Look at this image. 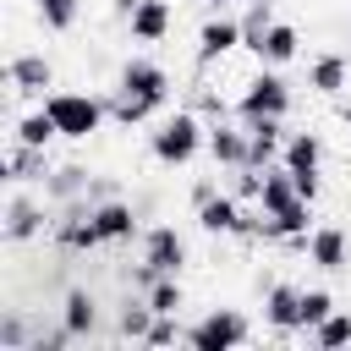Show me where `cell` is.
<instances>
[{"mask_svg": "<svg viewBox=\"0 0 351 351\" xmlns=\"http://www.w3.org/2000/svg\"><path fill=\"white\" fill-rule=\"evenodd\" d=\"M203 148H208V121H203L192 104L159 115V126L148 132V154H154V165H165V170H186Z\"/></svg>", "mask_w": 351, "mask_h": 351, "instance_id": "6da1fadb", "label": "cell"}, {"mask_svg": "<svg viewBox=\"0 0 351 351\" xmlns=\"http://www.w3.org/2000/svg\"><path fill=\"white\" fill-rule=\"evenodd\" d=\"M38 104L55 115V126H60L66 143H88V137L110 121V104H104L99 93H82V88H55V93H44Z\"/></svg>", "mask_w": 351, "mask_h": 351, "instance_id": "7a4b0ae2", "label": "cell"}, {"mask_svg": "<svg viewBox=\"0 0 351 351\" xmlns=\"http://www.w3.org/2000/svg\"><path fill=\"white\" fill-rule=\"evenodd\" d=\"M115 93L143 99V104H154V110L165 115V110H170L176 82H170V71H165L159 60H148V55H126V60H121V71H115Z\"/></svg>", "mask_w": 351, "mask_h": 351, "instance_id": "3957f363", "label": "cell"}, {"mask_svg": "<svg viewBox=\"0 0 351 351\" xmlns=\"http://www.w3.org/2000/svg\"><path fill=\"white\" fill-rule=\"evenodd\" d=\"M291 104H296V93H291V82H285V71L280 66H258V77L241 88V99H236V121H258V115H291Z\"/></svg>", "mask_w": 351, "mask_h": 351, "instance_id": "277c9868", "label": "cell"}, {"mask_svg": "<svg viewBox=\"0 0 351 351\" xmlns=\"http://www.w3.org/2000/svg\"><path fill=\"white\" fill-rule=\"evenodd\" d=\"M252 340V324L241 307H208L197 324H186V346L192 351H236Z\"/></svg>", "mask_w": 351, "mask_h": 351, "instance_id": "5b68a950", "label": "cell"}, {"mask_svg": "<svg viewBox=\"0 0 351 351\" xmlns=\"http://www.w3.org/2000/svg\"><path fill=\"white\" fill-rule=\"evenodd\" d=\"M280 165L291 170L296 192L307 203H318V186H324V137L318 132H291L285 148H280Z\"/></svg>", "mask_w": 351, "mask_h": 351, "instance_id": "8992f818", "label": "cell"}, {"mask_svg": "<svg viewBox=\"0 0 351 351\" xmlns=\"http://www.w3.org/2000/svg\"><path fill=\"white\" fill-rule=\"evenodd\" d=\"M49 208H55L49 197L38 203L33 192L11 186V197H5V208H0V219H5V225H0V230H5V241H11V247H27V241H38V236L55 225V214H49Z\"/></svg>", "mask_w": 351, "mask_h": 351, "instance_id": "52a82bcc", "label": "cell"}, {"mask_svg": "<svg viewBox=\"0 0 351 351\" xmlns=\"http://www.w3.org/2000/svg\"><path fill=\"white\" fill-rule=\"evenodd\" d=\"M44 197L60 208V203H99V197H115V186L110 181H99V176H88V165H55L49 176H44Z\"/></svg>", "mask_w": 351, "mask_h": 351, "instance_id": "ba28073f", "label": "cell"}, {"mask_svg": "<svg viewBox=\"0 0 351 351\" xmlns=\"http://www.w3.org/2000/svg\"><path fill=\"white\" fill-rule=\"evenodd\" d=\"M247 38H241V16H230V11H208L203 16V27H197V66L208 71V66H219L225 55H236Z\"/></svg>", "mask_w": 351, "mask_h": 351, "instance_id": "9c48e42d", "label": "cell"}, {"mask_svg": "<svg viewBox=\"0 0 351 351\" xmlns=\"http://www.w3.org/2000/svg\"><path fill=\"white\" fill-rule=\"evenodd\" d=\"M5 82H11L16 99H44V93H55V66H49V55L22 49V55L5 60Z\"/></svg>", "mask_w": 351, "mask_h": 351, "instance_id": "30bf717a", "label": "cell"}, {"mask_svg": "<svg viewBox=\"0 0 351 351\" xmlns=\"http://www.w3.org/2000/svg\"><path fill=\"white\" fill-rule=\"evenodd\" d=\"M93 230L104 247H126V241H143V219L126 197H99L93 203Z\"/></svg>", "mask_w": 351, "mask_h": 351, "instance_id": "8fae6325", "label": "cell"}, {"mask_svg": "<svg viewBox=\"0 0 351 351\" xmlns=\"http://www.w3.org/2000/svg\"><path fill=\"white\" fill-rule=\"evenodd\" d=\"M263 324L280 340L302 335V285L296 280H269V291H263Z\"/></svg>", "mask_w": 351, "mask_h": 351, "instance_id": "7c38bea8", "label": "cell"}, {"mask_svg": "<svg viewBox=\"0 0 351 351\" xmlns=\"http://www.w3.org/2000/svg\"><path fill=\"white\" fill-rule=\"evenodd\" d=\"M143 263L154 274H181L186 269V236L176 225H148L143 230Z\"/></svg>", "mask_w": 351, "mask_h": 351, "instance_id": "4fadbf2b", "label": "cell"}, {"mask_svg": "<svg viewBox=\"0 0 351 351\" xmlns=\"http://www.w3.org/2000/svg\"><path fill=\"white\" fill-rule=\"evenodd\" d=\"M60 324L71 329V340H99V335H104V307H99V296H93L88 285H71V291L60 296Z\"/></svg>", "mask_w": 351, "mask_h": 351, "instance_id": "5bb4252c", "label": "cell"}, {"mask_svg": "<svg viewBox=\"0 0 351 351\" xmlns=\"http://www.w3.org/2000/svg\"><path fill=\"white\" fill-rule=\"evenodd\" d=\"M307 263H313L318 274L351 269V236H346L340 225H313V230H307Z\"/></svg>", "mask_w": 351, "mask_h": 351, "instance_id": "9a60e30c", "label": "cell"}, {"mask_svg": "<svg viewBox=\"0 0 351 351\" xmlns=\"http://www.w3.org/2000/svg\"><path fill=\"white\" fill-rule=\"evenodd\" d=\"M208 159H214V170H241L247 165V121L236 126V121H208V148H203Z\"/></svg>", "mask_w": 351, "mask_h": 351, "instance_id": "2e32d148", "label": "cell"}, {"mask_svg": "<svg viewBox=\"0 0 351 351\" xmlns=\"http://www.w3.org/2000/svg\"><path fill=\"white\" fill-rule=\"evenodd\" d=\"M285 121L280 115H258V121H247V165L252 170H269V165H280V148H285Z\"/></svg>", "mask_w": 351, "mask_h": 351, "instance_id": "e0dca14e", "label": "cell"}, {"mask_svg": "<svg viewBox=\"0 0 351 351\" xmlns=\"http://www.w3.org/2000/svg\"><path fill=\"white\" fill-rule=\"evenodd\" d=\"M170 27H176V5L170 0H137L132 16H126V38L132 44H159V38H170Z\"/></svg>", "mask_w": 351, "mask_h": 351, "instance_id": "ac0fdd59", "label": "cell"}, {"mask_svg": "<svg viewBox=\"0 0 351 351\" xmlns=\"http://www.w3.org/2000/svg\"><path fill=\"white\" fill-rule=\"evenodd\" d=\"M307 88H313L318 99H340V93L351 88V55H340V49L313 55V60H307Z\"/></svg>", "mask_w": 351, "mask_h": 351, "instance_id": "d6986e66", "label": "cell"}, {"mask_svg": "<svg viewBox=\"0 0 351 351\" xmlns=\"http://www.w3.org/2000/svg\"><path fill=\"white\" fill-rule=\"evenodd\" d=\"M55 165H49V148H33V143H16L11 137V148H5V159H0V176L11 181V186H33V181H44Z\"/></svg>", "mask_w": 351, "mask_h": 351, "instance_id": "ffe728a7", "label": "cell"}, {"mask_svg": "<svg viewBox=\"0 0 351 351\" xmlns=\"http://www.w3.org/2000/svg\"><path fill=\"white\" fill-rule=\"evenodd\" d=\"M241 214H247V208H241V197H236V192H214L208 203H197V208H192V219H197V230H203V236H236Z\"/></svg>", "mask_w": 351, "mask_h": 351, "instance_id": "44dd1931", "label": "cell"}, {"mask_svg": "<svg viewBox=\"0 0 351 351\" xmlns=\"http://www.w3.org/2000/svg\"><path fill=\"white\" fill-rule=\"evenodd\" d=\"M252 55H258V66H280V71H285V66H291V60L302 55V33H296L291 22H274V27L263 33V44H258Z\"/></svg>", "mask_w": 351, "mask_h": 351, "instance_id": "7402d4cb", "label": "cell"}, {"mask_svg": "<svg viewBox=\"0 0 351 351\" xmlns=\"http://www.w3.org/2000/svg\"><path fill=\"white\" fill-rule=\"evenodd\" d=\"M11 137H16V143H33V148H49V143L60 137V126H55V115L38 104V110H27V115L11 121Z\"/></svg>", "mask_w": 351, "mask_h": 351, "instance_id": "603a6c76", "label": "cell"}, {"mask_svg": "<svg viewBox=\"0 0 351 351\" xmlns=\"http://www.w3.org/2000/svg\"><path fill=\"white\" fill-rule=\"evenodd\" d=\"M148 324H154V307H148V296L137 291V296H126L121 313H115V340H137V346H143Z\"/></svg>", "mask_w": 351, "mask_h": 351, "instance_id": "cb8c5ba5", "label": "cell"}, {"mask_svg": "<svg viewBox=\"0 0 351 351\" xmlns=\"http://www.w3.org/2000/svg\"><path fill=\"white\" fill-rule=\"evenodd\" d=\"M33 16L44 22V33H71L82 16V0H33Z\"/></svg>", "mask_w": 351, "mask_h": 351, "instance_id": "d4e9b609", "label": "cell"}, {"mask_svg": "<svg viewBox=\"0 0 351 351\" xmlns=\"http://www.w3.org/2000/svg\"><path fill=\"white\" fill-rule=\"evenodd\" d=\"M274 22H280V16H274V0H247V11H241V38H247V44H241V49H258Z\"/></svg>", "mask_w": 351, "mask_h": 351, "instance_id": "484cf974", "label": "cell"}, {"mask_svg": "<svg viewBox=\"0 0 351 351\" xmlns=\"http://www.w3.org/2000/svg\"><path fill=\"white\" fill-rule=\"evenodd\" d=\"M143 296H148L154 313H181V307H186V285H181V274H159Z\"/></svg>", "mask_w": 351, "mask_h": 351, "instance_id": "4316f807", "label": "cell"}, {"mask_svg": "<svg viewBox=\"0 0 351 351\" xmlns=\"http://www.w3.org/2000/svg\"><path fill=\"white\" fill-rule=\"evenodd\" d=\"M329 313H335V291L329 285H302V335H313Z\"/></svg>", "mask_w": 351, "mask_h": 351, "instance_id": "83f0119b", "label": "cell"}, {"mask_svg": "<svg viewBox=\"0 0 351 351\" xmlns=\"http://www.w3.org/2000/svg\"><path fill=\"white\" fill-rule=\"evenodd\" d=\"M307 346H318V351H340V346H351V313H340V307H335V313L307 335Z\"/></svg>", "mask_w": 351, "mask_h": 351, "instance_id": "f1b7e54d", "label": "cell"}, {"mask_svg": "<svg viewBox=\"0 0 351 351\" xmlns=\"http://www.w3.org/2000/svg\"><path fill=\"white\" fill-rule=\"evenodd\" d=\"M104 104H110V121H121V126H143V121H154L159 110L154 104H143V99H126V93H104Z\"/></svg>", "mask_w": 351, "mask_h": 351, "instance_id": "f546056e", "label": "cell"}, {"mask_svg": "<svg viewBox=\"0 0 351 351\" xmlns=\"http://www.w3.org/2000/svg\"><path fill=\"white\" fill-rule=\"evenodd\" d=\"M27 340H33L27 318H22L16 307H5V313H0V351H27Z\"/></svg>", "mask_w": 351, "mask_h": 351, "instance_id": "4dcf8cb0", "label": "cell"}, {"mask_svg": "<svg viewBox=\"0 0 351 351\" xmlns=\"http://www.w3.org/2000/svg\"><path fill=\"white\" fill-rule=\"evenodd\" d=\"M192 110H197L203 121H225V99H219L214 88H192Z\"/></svg>", "mask_w": 351, "mask_h": 351, "instance_id": "1f68e13d", "label": "cell"}, {"mask_svg": "<svg viewBox=\"0 0 351 351\" xmlns=\"http://www.w3.org/2000/svg\"><path fill=\"white\" fill-rule=\"evenodd\" d=\"M214 192H219V181H214V176H203V181H192V192H186V203L197 208V203H208Z\"/></svg>", "mask_w": 351, "mask_h": 351, "instance_id": "d6a6232c", "label": "cell"}, {"mask_svg": "<svg viewBox=\"0 0 351 351\" xmlns=\"http://www.w3.org/2000/svg\"><path fill=\"white\" fill-rule=\"evenodd\" d=\"M192 5H203V11H230L236 0H192Z\"/></svg>", "mask_w": 351, "mask_h": 351, "instance_id": "836d02e7", "label": "cell"}, {"mask_svg": "<svg viewBox=\"0 0 351 351\" xmlns=\"http://www.w3.org/2000/svg\"><path fill=\"white\" fill-rule=\"evenodd\" d=\"M132 5H137V0H115V16L126 22V16H132Z\"/></svg>", "mask_w": 351, "mask_h": 351, "instance_id": "e575fe53", "label": "cell"}, {"mask_svg": "<svg viewBox=\"0 0 351 351\" xmlns=\"http://www.w3.org/2000/svg\"><path fill=\"white\" fill-rule=\"evenodd\" d=\"M340 126H346V132H351V99H346V104H340Z\"/></svg>", "mask_w": 351, "mask_h": 351, "instance_id": "d590c367", "label": "cell"}, {"mask_svg": "<svg viewBox=\"0 0 351 351\" xmlns=\"http://www.w3.org/2000/svg\"><path fill=\"white\" fill-rule=\"evenodd\" d=\"M346 38H351V27H346Z\"/></svg>", "mask_w": 351, "mask_h": 351, "instance_id": "8d00e7d4", "label": "cell"}]
</instances>
